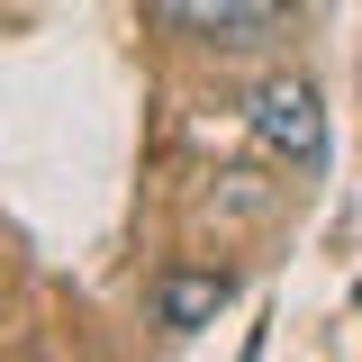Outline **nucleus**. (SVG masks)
I'll use <instances>...</instances> for the list:
<instances>
[{"mask_svg": "<svg viewBox=\"0 0 362 362\" xmlns=\"http://www.w3.org/2000/svg\"><path fill=\"white\" fill-rule=\"evenodd\" d=\"M245 118H254V145L272 163H299V173L326 163V100H317L308 73H263L254 100H245Z\"/></svg>", "mask_w": 362, "mask_h": 362, "instance_id": "obj_1", "label": "nucleus"}, {"mask_svg": "<svg viewBox=\"0 0 362 362\" xmlns=\"http://www.w3.org/2000/svg\"><path fill=\"white\" fill-rule=\"evenodd\" d=\"M145 18L163 28V37L181 45H272L281 28H290V9L281 0H145Z\"/></svg>", "mask_w": 362, "mask_h": 362, "instance_id": "obj_2", "label": "nucleus"}, {"mask_svg": "<svg viewBox=\"0 0 362 362\" xmlns=\"http://www.w3.org/2000/svg\"><path fill=\"white\" fill-rule=\"evenodd\" d=\"M154 326L163 335H199V326H218V308L235 299V272H209V263H173V272H154Z\"/></svg>", "mask_w": 362, "mask_h": 362, "instance_id": "obj_3", "label": "nucleus"}]
</instances>
